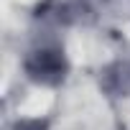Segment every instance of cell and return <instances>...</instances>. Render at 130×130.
<instances>
[{
    "label": "cell",
    "instance_id": "obj_3",
    "mask_svg": "<svg viewBox=\"0 0 130 130\" xmlns=\"http://www.w3.org/2000/svg\"><path fill=\"white\" fill-rule=\"evenodd\" d=\"M46 125L43 122H23V125H18V130H43Z\"/></svg>",
    "mask_w": 130,
    "mask_h": 130
},
{
    "label": "cell",
    "instance_id": "obj_1",
    "mask_svg": "<svg viewBox=\"0 0 130 130\" xmlns=\"http://www.w3.org/2000/svg\"><path fill=\"white\" fill-rule=\"evenodd\" d=\"M26 69L36 82H46V84H56L59 79H64V72H67V64H64L61 51H36L28 61Z\"/></svg>",
    "mask_w": 130,
    "mask_h": 130
},
{
    "label": "cell",
    "instance_id": "obj_2",
    "mask_svg": "<svg viewBox=\"0 0 130 130\" xmlns=\"http://www.w3.org/2000/svg\"><path fill=\"white\" fill-rule=\"evenodd\" d=\"M105 87L112 94H127L130 92V61L115 64L105 72Z\"/></svg>",
    "mask_w": 130,
    "mask_h": 130
}]
</instances>
